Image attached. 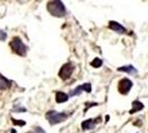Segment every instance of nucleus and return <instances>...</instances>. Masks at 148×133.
Returning a JSON list of instances; mask_svg holds the SVG:
<instances>
[{
    "label": "nucleus",
    "instance_id": "1",
    "mask_svg": "<svg viewBox=\"0 0 148 133\" xmlns=\"http://www.w3.org/2000/svg\"><path fill=\"white\" fill-rule=\"evenodd\" d=\"M47 10L49 11V14L55 17H58V18H61V17H65L67 14V10L65 5L59 1V0H53V1H49L47 3Z\"/></svg>",
    "mask_w": 148,
    "mask_h": 133
},
{
    "label": "nucleus",
    "instance_id": "2",
    "mask_svg": "<svg viewBox=\"0 0 148 133\" xmlns=\"http://www.w3.org/2000/svg\"><path fill=\"white\" fill-rule=\"evenodd\" d=\"M9 45L14 53L20 56V57H26L27 54V45L22 42V40L19 37H14L12 40L9 42Z\"/></svg>",
    "mask_w": 148,
    "mask_h": 133
},
{
    "label": "nucleus",
    "instance_id": "3",
    "mask_svg": "<svg viewBox=\"0 0 148 133\" xmlns=\"http://www.w3.org/2000/svg\"><path fill=\"white\" fill-rule=\"evenodd\" d=\"M67 118H68V114L65 112L60 113L55 110H50L46 113V119L48 120L50 126H56L60 122H64L65 120H67Z\"/></svg>",
    "mask_w": 148,
    "mask_h": 133
},
{
    "label": "nucleus",
    "instance_id": "4",
    "mask_svg": "<svg viewBox=\"0 0 148 133\" xmlns=\"http://www.w3.org/2000/svg\"><path fill=\"white\" fill-rule=\"evenodd\" d=\"M75 70V66L73 62H66L64 66L60 68L59 70V78L61 80H64V81H66L68 79H70V77H71V74L74 72Z\"/></svg>",
    "mask_w": 148,
    "mask_h": 133
},
{
    "label": "nucleus",
    "instance_id": "5",
    "mask_svg": "<svg viewBox=\"0 0 148 133\" xmlns=\"http://www.w3.org/2000/svg\"><path fill=\"white\" fill-rule=\"evenodd\" d=\"M132 88H133V81L128 78H123L118 82V91L121 94H128Z\"/></svg>",
    "mask_w": 148,
    "mask_h": 133
},
{
    "label": "nucleus",
    "instance_id": "6",
    "mask_svg": "<svg viewBox=\"0 0 148 133\" xmlns=\"http://www.w3.org/2000/svg\"><path fill=\"white\" fill-rule=\"evenodd\" d=\"M82 91H85V92H87V93H90V92H91V84H90V83H84L82 86L76 87L74 90H71V91L69 92V96H79Z\"/></svg>",
    "mask_w": 148,
    "mask_h": 133
},
{
    "label": "nucleus",
    "instance_id": "7",
    "mask_svg": "<svg viewBox=\"0 0 148 133\" xmlns=\"http://www.w3.org/2000/svg\"><path fill=\"white\" fill-rule=\"evenodd\" d=\"M100 117H98L97 119H88V120H85L82 122V130H92L95 129L96 124L99 122L98 120H100Z\"/></svg>",
    "mask_w": 148,
    "mask_h": 133
},
{
    "label": "nucleus",
    "instance_id": "8",
    "mask_svg": "<svg viewBox=\"0 0 148 133\" xmlns=\"http://www.w3.org/2000/svg\"><path fill=\"white\" fill-rule=\"evenodd\" d=\"M108 27H109V29H111L112 31H115V32H117L119 35H123V33H126L127 29L124 27V26H121L119 22L117 21H114V20H111L109 21V24H108Z\"/></svg>",
    "mask_w": 148,
    "mask_h": 133
},
{
    "label": "nucleus",
    "instance_id": "9",
    "mask_svg": "<svg viewBox=\"0 0 148 133\" xmlns=\"http://www.w3.org/2000/svg\"><path fill=\"white\" fill-rule=\"evenodd\" d=\"M11 84H12L11 80H8L7 78H5L2 74L0 73V91H5V90L10 89Z\"/></svg>",
    "mask_w": 148,
    "mask_h": 133
},
{
    "label": "nucleus",
    "instance_id": "10",
    "mask_svg": "<svg viewBox=\"0 0 148 133\" xmlns=\"http://www.w3.org/2000/svg\"><path fill=\"white\" fill-rule=\"evenodd\" d=\"M117 70H118L119 72H126V73H129V74H136L137 73V69H136L134 66H132V64L119 66Z\"/></svg>",
    "mask_w": 148,
    "mask_h": 133
},
{
    "label": "nucleus",
    "instance_id": "11",
    "mask_svg": "<svg viewBox=\"0 0 148 133\" xmlns=\"http://www.w3.org/2000/svg\"><path fill=\"white\" fill-rule=\"evenodd\" d=\"M56 102L57 103H64V102H67L68 101V99H69V96L65 93V92H62V91H57L56 92Z\"/></svg>",
    "mask_w": 148,
    "mask_h": 133
},
{
    "label": "nucleus",
    "instance_id": "12",
    "mask_svg": "<svg viewBox=\"0 0 148 133\" xmlns=\"http://www.w3.org/2000/svg\"><path fill=\"white\" fill-rule=\"evenodd\" d=\"M143 109H144V104L141 103L139 100H135V101H133V103H132V110L129 111V113L134 114V113H136L138 111H141Z\"/></svg>",
    "mask_w": 148,
    "mask_h": 133
},
{
    "label": "nucleus",
    "instance_id": "13",
    "mask_svg": "<svg viewBox=\"0 0 148 133\" xmlns=\"http://www.w3.org/2000/svg\"><path fill=\"white\" fill-rule=\"evenodd\" d=\"M90 66H92V68H100V66H103V60L100 59V58H95L90 62Z\"/></svg>",
    "mask_w": 148,
    "mask_h": 133
},
{
    "label": "nucleus",
    "instance_id": "14",
    "mask_svg": "<svg viewBox=\"0 0 148 133\" xmlns=\"http://www.w3.org/2000/svg\"><path fill=\"white\" fill-rule=\"evenodd\" d=\"M11 121H12V123H14L15 126H23L25 124H26V122H25V121H21V120H16V119H11Z\"/></svg>",
    "mask_w": 148,
    "mask_h": 133
},
{
    "label": "nucleus",
    "instance_id": "15",
    "mask_svg": "<svg viewBox=\"0 0 148 133\" xmlns=\"http://www.w3.org/2000/svg\"><path fill=\"white\" fill-rule=\"evenodd\" d=\"M7 39V33L3 30H0V41H5Z\"/></svg>",
    "mask_w": 148,
    "mask_h": 133
},
{
    "label": "nucleus",
    "instance_id": "16",
    "mask_svg": "<svg viewBox=\"0 0 148 133\" xmlns=\"http://www.w3.org/2000/svg\"><path fill=\"white\" fill-rule=\"evenodd\" d=\"M29 133H46V132H45L41 128H39V126H35V128H34V130Z\"/></svg>",
    "mask_w": 148,
    "mask_h": 133
},
{
    "label": "nucleus",
    "instance_id": "17",
    "mask_svg": "<svg viewBox=\"0 0 148 133\" xmlns=\"http://www.w3.org/2000/svg\"><path fill=\"white\" fill-rule=\"evenodd\" d=\"M94 105H97V102H94V103H86V109H85V111L87 110V108H91V107H94Z\"/></svg>",
    "mask_w": 148,
    "mask_h": 133
},
{
    "label": "nucleus",
    "instance_id": "18",
    "mask_svg": "<svg viewBox=\"0 0 148 133\" xmlns=\"http://www.w3.org/2000/svg\"><path fill=\"white\" fill-rule=\"evenodd\" d=\"M27 111V109H25V108H20V107H18L17 109H16L15 112H26Z\"/></svg>",
    "mask_w": 148,
    "mask_h": 133
},
{
    "label": "nucleus",
    "instance_id": "19",
    "mask_svg": "<svg viewBox=\"0 0 148 133\" xmlns=\"http://www.w3.org/2000/svg\"><path fill=\"white\" fill-rule=\"evenodd\" d=\"M11 133H16V130H15V129H12V130H11Z\"/></svg>",
    "mask_w": 148,
    "mask_h": 133
}]
</instances>
